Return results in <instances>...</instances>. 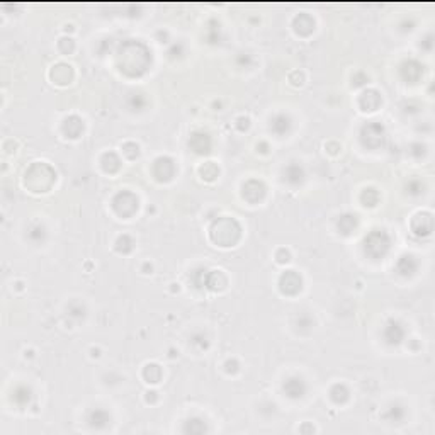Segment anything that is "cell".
I'll return each instance as SVG.
<instances>
[{
	"label": "cell",
	"instance_id": "1",
	"mask_svg": "<svg viewBox=\"0 0 435 435\" xmlns=\"http://www.w3.org/2000/svg\"><path fill=\"white\" fill-rule=\"evenodd\" d=\"M388 250H389V237L384 231L376 230L365 238V252H367L371 257L374 259L384 257Z\"/></svg>",
	"mask_w": 435,
	"mask_h": 435
},
{
	"label": "cell",
	"instance_id": "2",
	"mask_svg": "<svg viewBox=\"0 0 435 435\" xmlns=\"http://www.w3.org/2000/svg\"><path fill=\"white\" fill-rule=\"evenodd\" d=\"M362 140L369 146H379L384 140V128L381 124H367L362 129Z\"/></svg>",
	"mask_w": 435,
	"mask_h": 435
},
{
	"label": "cell",
	"instance_id": "3",
	"mask_svg": "<svg viewBox=\"0 0 435 435\" xmlns=\"http://www.w3.org/2000/svg\"><path fill=\"white\" fill-rule=\"evenodd\" d=\"M403 337H405L403 327H401L398 321H388V325H386V328H384L386 342L391 344V345H398L401 340H403Z\"/></svg>",
	"mask_w": 435,
	"mask_h": 435
},
{
	"label": "cell",
	"instance_id": "4",
	"mask_svg": "<svg viewBox=\"0 0 435 435\" xmlns=\"http://www.w3.org/2000/svg\"><path fill=\"white\" fill-rule=\"evenodd\" d=\"M280 289L287 294H294L301 289V277L296 272H286V274L280 277Z\"/></svg>",
	"mask_w": 435,
	"mask_h": 435
},
{
	"label": "cell",
	"instance_id": "5",
	"mask_svg": "<svg viewBox=\"0 0 435 435\" xmlns=\"http://www.w3.org/2000/svg\"><path fill=\"white\" fill-rule=\"evenodd\" d=\"M284 391L291 398H301L306 393V384H304V381L301 377H289L284 383Z\"/></svg>",
	"mask_w": 435,
	"mask_h": 435
},
{
	"label": "cell",
	"instance_id": "6",
	"mask_svg": "<svg viewBox=\"0 0 435 435\" xmlns=\"http://www.w3.org/2000/svg\"><path fill=\"white\" fill-rule=\"evenodd\" d=\"M270 128H272V131L277 133V135H284V133H287L291 129V119L284 114L275 116L274 119H272Z\"/></svg>",
	"mask_w": 435,
	"mask_h": 435
},
{
	"label": "cell",
	"instance_id": "7",
	"mask_svg": "<svg viewBox=\"0 0 435 435\" xmlns=\"http://www.w3.org/2000/svg\"><path fill=\"white\" fill-rule=\"evenodd\" d=\"M284 175H286V180L289 182L291 185H298L303 182L304 172L299 165H289L286 169V174H284Z\"/></svg>",
	"mask_w": 435,
	"mask_h": 435
},
{
	"label": "cell",
	"instance_id": "8",
	"mask_svg": "<svg viewBox=\"0 0 435 435\" xmlns=\"http://www.w3.org/2000/svg\"><path fill=\"white\" fill-rule=\"evenodd\" d=\"M109 420H111V417H109L107 412H104V410H93L90 417H88L90 425L95 427V429H102V427L109 424Z\"/></svg>",
	"mask_w": 435,
	"mask_h": 435
},
{
	"label": "cell",
	"instance_id": "9",
	"mask_svg": "<svg viewBox=\"0 0 435 435\" xmlns=\"http://www.w3.org/2000/svg\"><path fill=\"white\" fill-rule=\"evenodd\" d=\"M189 143L196 145V146H192V148L196 150L197 153H206L207 150H209V138H207V135H202V133L194 135L192 138H190Z\"/></svg>",
	"mask_w": 435,
	"mask_h": 435
},
{
	"label": "cell",
	"instance_id": "10",
	"mask_svg": "<svg viewBox=\"0 0 435 435\" xmlns=\"http://www.w3.org/2000/svg\"><path fill=\"white\" fill-rule=\"evenodd\" d=\"M417 260L413 257H401V260L398 262V272L403 275H412L415 270H417Z\"/></svg>",
	"mask_w": 435,
	"mask_h": 435
},
{
	"label": "cell",
	"instance_id": "11",
	"mask_svg": "<svg viewBox=\"0 0 435 435\" xmlns=\"http://www.w3.org/2000/svg\"><path fill=\"white\" fill-rule=\"evenodd\" d=\"M14 400L17 401V405H26L31 400V391L27 388H17L14 393Z\"/></svg>",
	"mask_w": 435,
	"mask_h": 435
},
{
	"label": "cell",
	"instance_id": "12",
	"mask_svg": "<svg viewBox=\"0 0 435 435\" xmlns=\"http://www.w3.org/2000/svg\"><path fill=\"white\" fill-rule=\"evenodd\" d=\"M339 226H340V230H342L344 233H350V231H352L353 228H355V218H352V216H344L342 219H340Z\"/></svg>",
	"mask_w": 435,
	"mask_h": 435
},
{
	"label": "cell",
	"instance_id": "13",
	"mask_svg": "<svg viewBox=\"0 0 435 435\" xmlns=\"http://www.w3.org/2000/svg\"><path fill=\"white\" fill-rule=\"evenodd\" d=\"M29 238L32 240V242H38L39 238H44V228L43 226H34V228H31L29 230Z\"/></svg>",
	"mask_w": 435,
	"mask_h": 435
},
{
	"label": "cell",
	"instance_id": "14",
	"mask_svg": "<svg viewBox=\"0 0 435 435\" xmlns=\"http://www.w3.org/2000/svg\"><path fill=\"white\" fill-rule=\"evenodd\" d=\"M389 415H391V420L400 422L405 417V410L401 406H393V408H389Z\"/></svg>",
	"mask_w": 435,
	"mask_h": 435
}]
</instances>
